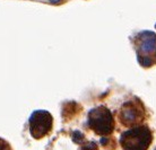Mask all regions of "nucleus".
Instances as JSON below:
<instances>
[{"label":"nucleus","instance_id":"1","mask_svg":"<svg viewBox=\"0 0 156 150\" xmlns=\"http://www.w3.org/2000/svg\"><path fill=\"white\" fill-rule=\"evenodd\" d=\"M153 142V132L147 125H138L125 131L120 137L123 150H148Z\"/></svg>","mask_w":156,"mask_h":150},{"label":"nucleus","instance_id":"2","mask_svg":"<svg viewBox=\"0 0 156 150\" xmlns=\"http://www.w3.org/2000/svg\"><path fill=\"white\" fill-rule=\"evenodd\" d=\"M118 120L125 127L143 125L146 120V110L143 103L137 98L125 102L118 113Z\"/></svg>","mask_w":156,"mask_h":150},{"label":"nucleus","instance_id":"3","mask_svg":"<svg viewBox=\"0 0 156 150\" xmlns=\"http://www.w3.org/2000/svg\"><path fill=\"white\" fill-rule=\"evenodd\" d=\"M88 125L98 135H109L114 130L112 113L105 106H98L88 113Z\"/></svg>","mask_w":156,"mask_h":150},{"label":"nucleus","instance_id":"4","mask_svg":"<svg viewBox=\"0 0 156 150\" xmlns=\"http://www.w3.org/2000/svg\"><path fill=\"white\" fill-rule=\"evenodd\" d=\"M138 60L143 67H151L154 60L151 57L153 53L156 57V34L152 32H144L138 37Z\"/></svg>","mask_w":156,"mask_h":150},{"label":"nucleus","instance_id":"5","mask_svg":"<svg viewBox=\"0 0 156 150\" xmlns=\"http://www.w3.org/2000/svg\"><path fill=\"white\" fill-rule=\"evenodd\" d=\"M53 119L48 111H35L30 117V131L34 139H41L52 130Z\"/></svg>","mask_w":156,"mask_h":150},{"label":"nucleus","instance_id":"6","mask_svg":"<svg viewBox=\"0 0 156 150\" xmlns=\"http://www.w3.org/2000/svg\"><path fill=\"white\" fill-rule=\"evenodd\" d=\"M0 150H12L10 145L6 140H4V139L1 138H0Z\"/></svg>","mask_w":156,"mask_h":150},{"label":"nucleus","instance_id":"7","mask_svg":"<svg viewBox=\"0 0 156 150\" xmlns=\"http://www.w3.org/2000/svg\"><path fill=\"white\" fill-rule=\"evenodd\" d=\"M82 150H98V146L95 142H88L82 148Z\"/></svg>","mask_w":156,"mask_h":150}]
</instances>
